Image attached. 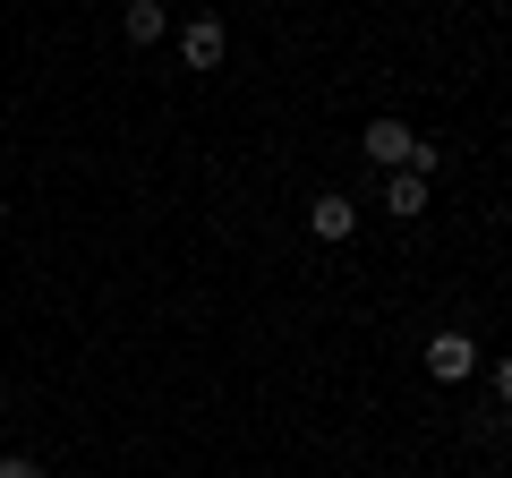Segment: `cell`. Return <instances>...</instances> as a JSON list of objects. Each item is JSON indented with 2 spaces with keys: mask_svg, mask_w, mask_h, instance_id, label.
<instances>
[{
  "mask_svg": "<svg viewBox=\"0 0 512 478\" xmlns=\"http://www.w3.org/2000/svg\"><path fill=\"white\" fill-rule=\"evenodd\" d=\"M427 376H436V385H470L478 376V342L470 333H427Z\"/></svg>",
  "mask_w": 512,
  "mask_h": 478,
  "instance_id": "cell-1",
  "label": "cell"
},
{
  "mask_svg": "<svg viewBox=\"0 0 512 478\" xmlns=\"http://www.w3.org/2000/svg\"><path fill=\"white\" fill-rule=\"evenodd\" d=\"M359 146L376 154L384 171H410V154H419V129H410V120H367V129H359Z\"/></svg>",
  "mask_w": 512,
  "mask_h": 478,
  "instance_id": "cell-2",
  "label": "cell"
},
{
  "mask_svg": "<svg viewBox=\"0 0 512 478\" xmlns=\"http://www.w3.org/2000/svg\"><path fill=\"white\" fill-rule=\"evenodd\" d=\"M308 231L325 239V248H342V239L359 231V205H350V197H333V188H325V197H308Z\"/></svg>",
  "mask_w": 512,
  "mask_h": 478,
  "instance_id": "cell-3",
  "label": "cell"
},
{
  "mask_svg": "<svg viewBox=\"0 0 512 478\" xmlns=\"http://www.w3.org/2000/svg\"><path fill=\"white\" fill-rule=\"evenodd\" d=\"M120 35L137 43V52H154V43L171 35V9H163V0H128V9H120Z\"/></svg>",
  "mask_w": 512,
  "mask_h": 478,
  "instance_id": "cell-4",
  "label": "cell"
},
{
  "mask_svg": "<svg viewBox=\"0 0 512 478\" xmlns=\"http://www.w3.org/2000/svg\"><path fill=\"white\" fill-rule=\"evenodd\" d=\"M384 214L419 222L427 214V171H393V180H384Z\"/></svg>",
  "mask_w": 512,
  "mask_h": 478,
  "instance_id": "cell-5",
  "label": "cell"
},
{
  "mask_svg": "<svg viewBox=\"0 0 512 478\" xmlns=\"http://www.w3.org/2000/svg\"><path fill=\"white\" fill-rule=\"evenodd\" d=\"M180 60H188V69H214V60H222V18H188Z\"/></svg>",
  "mask_w": 512,
  "mask_h": 478,
  "instance_id": "cell-6",
  "label": "cell"
},
{
  "mask_svg": "<svg viewBox=\"0 0 512 478\" xmlns=\"http://www.w3.org/2000/svg\"><path fill=\"white\" fill-rule=\"evenodd\" d=\"M0 478H43V461H26V453H9V461H0Z\"/></svg>",
  "mask_w": 512,
  "mask_h": 478,
  "instance_id": "cell-7",
  "label": "cell"
},
{
  "mask_svg": "<svg viewBox=\"0 0 512 478\" xmlns=\"http://www.w3.org/2000/svg\"><path fill=\"white\" fill-rule=\"evenodd\" d=\"M495 402L512 410V350H504V359H495Z\"/></svg>",
  "mask_w": 512,
  "mask_h": 478,
  "instance_id": "cell-8",
  "label": "cell"
}]
</instances>
